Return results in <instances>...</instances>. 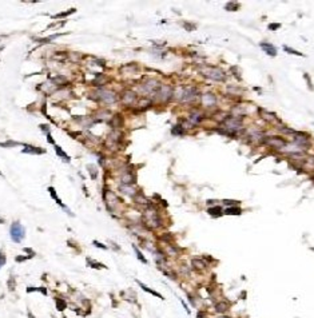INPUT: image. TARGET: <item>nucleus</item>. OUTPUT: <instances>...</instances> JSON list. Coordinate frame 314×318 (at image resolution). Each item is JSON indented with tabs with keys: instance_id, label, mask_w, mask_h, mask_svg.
<instances>
[{
	"instance_id": "f257e3e1",
	"label": "nucleus",
	"mask_w": 314,
	"mask_h": 318,
	"mask_svg": "<svg viewBox=\"0 0 314 318\" xmlns=\"http://www.w3.org/2000/svg\"><path fill=\"white\" fill-rule=\"evenodd\" d=\"M9 235H11V239L15 243H20L26 237L24 226L19 222H13L11 225V227H9Z\"/></svg>"
},
{
	"instance_id": "f03ea898",
	"label": "nucleus",
	"mask_w": 314,
	"mask_h": 318,
	"mask_svg": "<svg viewBox=\"0 0 314 318\" xmlns=\"http://www.w3.org/2000/svg\"><path fill=\"white\" fill-rule=\"evenodd\" d=\"M203 75L211 80H217V82H223L226 79V74L218 67H207L206 70H202Z\"/></svg>"
},
{
	"instance_id": "7ed1b4c3",
	"label": "nucleus",
	"mask_w": 314,
	"mask_h": 318,
	"mask_svg": "<svg viewBox=\"0 0 314 318\" xmlns=\"http://www.w3.org/2000/svg\"><path fill=\"white\" fill-rule=\"evenodd\" d=\"M146 219H147V225H148V226H151V227H154V229L160 227L162 219L159 218V215H158L157 210H154L153 207L147 209V211H146Z\"/></svg>"
},
{
	"instance_id": "20e7f679",
	"label": "nucleus",
	"mask_w": 314,
	"mask_h": 318,
	"mask_svg": "<svg viewBox=\"0 0 314 318\" xmlns=\"http://www.w3.org/2000/svg\"><path fill=\"white\" fill-rule=\"evenodd\" d=\"M222 123H223L225 128H227V130L233 131V133H235V131L239 130V128L242 127V120L238 119V118H235V116H227V118H225V119L222 120Z\"/></svg>"
},
{
	"instance_id": "39448f33",
	"label": "nucleus",
	"mask_w": 314,
	"mask_h": 318,
	"mask_svg": "<svg viewBox=\"0 0 314 318\" xmlns=\"http://www.w3.org/2000/svg\"><path fill=\"white\" fill-rule=\"evenodd\" d=\"M265 143L267 144V146L273 147V148H277V150H282V148L286 146V140L281 137H269L267 139L265 140Z\"/></svg>"
},
{
	"instance_id": "423d86ee",
	"label": "nucleus",
	"mask_w": 314,
	"mask_h": 318,
	"mask_svg": "<svg viewBox=\"0 0 314 318\" xmlns=\"http://www.w3.org/2000/svg\"><path fill=\"white\" fill-rule=\"evenodd\" d=\"M98 94H99L100 99H102L104 103H107V104L116 102V99H118L116 94L114 92V91H110V90H100V91H98Z\"/></svg>"
},
{
	"instance_id": "0eeeda50",
	"label": "nucleus",
	"mask_w": 314,
	"mask_h": 318,
	"mask_svg": "<svg viewBox=\"0 0 314 318\" xmlns=\"http://www.w3.org/2000/svg\"><path fill=\"white\" fill-rule=\"evenodd\" d=\"M197 95H198V90L195 88V87H190V88H186V90L182 91L181 99L185 100V102H190V100H192Z\"/></svg>"
},
{
	"instance_id": "6e6552de",
	"label": "nucleus",
	"mask_w": 314,
	"mask_h": 318,
	"mask_svg": "<svg viewBox=\"0 0 314 318\" xmlns=\"http://www.w3.org/2000/svg\"><path fill=\"white\" fill-rule=\"evenodd\" d=\"M259 46H261V48H262L266 54H267L269 56H275V55H277V48L271 44V43H267V42L263 43V42H262Z\"/></svg>"
},
{
	"instance_id": "1a4fd4ad",
	"label": "nucleus",
	"mask_w": 314,
	"mask_h": 318,
	"mask_svg": "<svg viewBox=\"0 0 314 318\" xmlns=\"http://www.w3.org/2000/svg\"><path fill=\"white\" fill-rule=\"evenodd\" d=\"M158 95H159V98H162L163 100H167L168 98L171 96V88L168 86H159V88H158Z\"/></svg>"
},
{
	"instance_id": "9d476101",
	"label": "nucleus",
	"mask_w": 314,
	"mask_h": 318,
	"mask_svg": "<svg viewBox=\"0 0 314 318\" xmlns=\"http://www.w3.org/2000/svg\"><path fill=\"white\" fill-rule=\"evenodd\" d=\"M135 182H136V177H135V174L133 171L131 172H127V174H124L122 177V183L126 185V186H130V185H134Z\"/></svg>"
},
{
	"instance_id": "9b49d317",
	"label": "nucleus",
	"mask_w": 314,
	"mask_h": 318,
	"mask_svg": "<svg viewBox=\"0 0 314 318\" xmlns=\"http://www.w3.org/2000/svg\"><path fill=\"white\" fill-rule=\"evenodd\" d=\"M215 102H217V99H215V96L212 95V94H206V95L202 96V103H203V106H206V107L214 106Z\"/></svg>"
},
{
	"instance_id": "f8f14e48",
	"label": "nucleus",
	"mask_w": 314,
	"mask_h": 318,
	"mask_svg": "<svg viewBox=\"0 0 314 318\" xmlns=\"http://www.w3.org/2000/svg\"><path fill=\"white\" fill-rule=\"evenodd\" d=\"M230 309V303L227 302V301H221V302H218L217 305H215V312L217 313H226L227 310Z\"/></svg>"
},
{
	"instance_id": "ddd939ff",
	"label": "nucleus",
	"mask_w": 314,
	"mask_h": 318,
	"mask_svg": "<svg viewBox=\"0 0 314 318\" xmlns=\"http://www.w3.org/2000/svg\"><path fill=\"white\" fill-rule=\"evenodd\" d=\"M135 99H136V95H135L134 92H131V91H127V92H124L123 95V102L124 104H133L135 102Z\"/></svg>"
},
{
	"instance_id": "4468645a",
	"label": "nucleus",
	"mask_w": 314,
	"mask_h": 318,
	"mask_svg": "<svg viewBox=\"0 0 314 318\" xmlns=\"http://www.w3.org/2000/svg\"><path fill=\"white\" fill-rule=\"evenodd\" d=\"M136 283H138V285H139V286L142 287V289L144 290V292H147V293L153 294L154 297H158V298H160V299H164V298H163V296H162V294H159V293H158V292H154L153 289H150V287H147L146 285H144V283H142L140 281H136Z\"/></svg>"
},
{
	"instance_id": "2eb2a0df",
	"label": "nucleus",
	"mask_w": 314,
	"mask_h": 318,
	"mask_svg": "<svg viewBox=\"0 0 314 318\" xmlns=\"http://www.w3.org/2000/svg\"><path fill=\"white\" fill-rule=\"evenodd\" d=\"M209 214H210L211 216H214V218H217V216H221L222 214H223V210H222V207L221 206H211L210 209H209Z\"/></svg>"
},
{
	"instance_id": "dca6fc26",
	"label": "nucleus",
	"mask_w": 314,
	"mask_h": 318,
	"mask_svg": "<svg viewBox=\"0 0 314 318\" xmlns=\"http://www.w3.org/2000/svg\"><path fill=\"white\" fill-rule=\"evenodd\" d=\"M191 265H192V267H195L197 270H205L206 267H207V266H206V263H205L203 261H201L199 258H194V259H192V261H191Z\"/></svg>"
},
{
	"instance_id": "f3484780",
	"label": "nucleus",
	"mask_w": 314,
	"mask_h": 318,
	"mask_svg": "<svg viewBox=\"0 0 314 318\" xmlns=\"http://www.w3.org/2000/svg\"><path fill=\"white\" fill-rule=\"evenodd\" d=\"M48 191H50V195H51V197H52V198L56 201V203H58L59 206H62L63 209H66V210L70 213V210H68V209H67L66 206H64V205L62 203V201H60V199L58 198V195H56V191H55V188H53V187H48ZM70 214H71V213H70Z\"/></svg>"
},
{
	"instance_id": "a211bd4d",
	"label": "nucleus",
	"mask_w": 314,
	"mask_h": 318,
	"mask_svg": "<svg viewBox=\"0 0 314 318\" xmlns=\"http://www.w3.org/2000/svg\"><path fill=\"white\" fill-rule=\"evenodd\" d=\"M23 153H29V154H44L46 150H40L39 147H33V146H26V148L23 150Z\"/></svg>"
},
{
	"instance_id": "6ab92c4d",
	"label": "nucleus",
	"mask_w": 314,
	"mask_h": 318,
	"mask_svg": "<svg viewBox=\"0 0 314 318\" xmlns=\"http://www.w3.org/2000/svg\"><path fill=\"white\" fill-rule=\"evenodd\" d=\"M133 249H134L135 254H136V257H138V259H139V261H140L142 263H144V265H147V263H148V261H147V259L143 257V254H142V251H140V250L138 249L135 245H133Z\"/></svg>"
},
{
	"instance_id": "aec40b11",
	"label": "nucleus",
	"mask_w": 314,
	"mask_h": 318,
	"mask_svg": "<svg viewBox=\"0 0 314 318\" xmlns=\"http://www.w3.org/2000/svg\"><path fill=\"white\" fill-rule=\"evenodd\" d=\"M55 151H56V154H58V157L63 158V161L68 163V162H70V157H68V155H67L66 153H64V151L62 150V148H60V147H58V146H55Z\"/></svg>"
},
{
	"instance_id": "412c9836",
	"label": "nucleus",
	"mask_w": 314,
	"mask_h": 318,
	"mask_svg": "<svg viewBox=\"0 0 314 318\" xmlns=\"http://www.w3.org/2000/svg\"><path fill=\"white\" fill-rule=\"evenodd\" d=\"M241 213H242V210L239 207H229L225 210V214H227V215H241Z\"/></svg>"
},
{
	"instance_id": "4be33fe9",
	"label": "nucleus",
	"mask_w": 314,
	"mask_h": 318,
	"mask_svg": "<svg viewBox=\"0 0 314 318\" xmlns=\"http://www.w3.org/2000/svg\"><path fill=\"white\" fill-rule=\"evenodd\" d=\"M239 7H241V4L237 2H229L226 4V9L227 11H237V9H239Z\"/></svg>"
},
{
	"instance_id": "5701e85b",
	"label": "nucleus",
	"mask_w": 314,
	"mask_h": 318,
	"mask_svg": "<svg viewBox=\"0 0 314 318\" xmlns=\"http://www.w3.org/2000/svg\"><path fill=\"white\" fill-rule=\"evenodd\" d=\"M67 307V303H66V301L64 299H56V309L59 310V312H63L64 309Z\"/></svg>"
},
{
	"instance_id": "b1692460",
	"label": "nucleus",
	"mask_w": 314,
	"mask_h": 318,
	"mask_svg": "<svg viewBox=\"0 0 314 318\" xmlns=\"http://www.w3.org/2000/svg\"><path fill=\"white\" fill-rule=\"evenodd\" d=\"M283 50H285L286 52L292 54V55H297V56H303V54H302V52H299V51H295V50H293L292 47H289V46H283Z\"/></svg>"
},
{
	"instance_id": "393cba45",
	"label": "nucleus",
	"mask_w": 314,
	"mask_h": 318,
	"mask_svg": "<svg viewBox=\"0 0 314 318\" xmlns=\"http://www.w3.org/2000/svg\"><path fill=\"white\" fill-rule=\"evenodd\" d=\"M120 190H122L123 194H127V195H130V197H134V195H135V191L133 190V188L128 187V186H122Z\"/></svg>"
},
{
	"instance_id": "a878e982",
	"label": "nucleus",
	"mask_w": 314,
	"mask_h": 318,
	"mask_svg": "<svg viewBox=\"0 0 314 318\" xmlns=\"http://www.w3.org/2000/svg\"><path fill=\"white\" fill-rule=\"evenodd\" d=\"M87 168H88V171H90L91 178H92V179H96V177H98V170H96V167H94L92 164H88V166H87Z\"/></svg>"
},
{
	"instance_id": "bb28decb",
	"label": "nucleus",
	"mask_w": 314,
	"mask_h": 318,
	"mask_svg": "<svg viewBox=\"0 0 314 318\" xmlns=\"http://www.w3.org/2000/svg\"><path fill=\"white\" fill-rule=\"evenodd\" d=\"M188 119H191L194 123H198L199 120H202V115H199L198 112H194V114H190V116H188Z\"/></svg>"
},
{
	"instance_id": "cd10ccee",
	"label": "nucleus",
	"mask_w": 314,
	"mask_h": 318,
	"mask_svg": "<svg viewBox=\"0 0 314 318\" xmlns=\"http://www.w3.org/2000/svg\"><path fill=\"white\" fill-rule=\"evenodd\" d=\"M303 78H305V80L308 82L309 90H310V91H313V90H314V87H313V84H312V79H310V75H309L308 72H306V74H303Z\"/></svg>"
},
{
	"instance_id": "c85d7f7f",
	"label": "nucleus",
	"mask_w": 314,
	"mask_h": 318,
	"mask_svg": "<svg viewBox=\"0 0 314 318\" xmlns=\"http://www.w3.org/2000/svg\"><path fill=\"white\" fill-rule=\"evenodd\" d=\"M267 28L270 29V31H275V29L281 28V24H279V23H270V24L267 26Z\"/></svg>"
},
{
	"instance_id": "c756f323",
	"label": "nucleus",
	"mask_w": 314,
	"mask_h": 318,
	"mask_svg": "<svg viewBox=\"0 0 314 318\" xmlns=\"http://www.w3.org/2000/svg\"><path fill=\"white\" fill-rule=\"evenodd\" d=\"M222 203L226 205V206H234V205H238V201H231V199H223L222 201Z\"/></svg>"
},
{
	"instance_id": "7c9ffc66",
	"label": "nucleus",
	"mask_w": 314,
	"mask_h": 318,
	"mask_svg": "<svg viewBox=\"0 0 314 318\" xmlns=\"http://www.w3.org/2000/svg\"><path fill=\"white\" fill-rule=\"evenodd\" d=\"M92 245H95L96 247H99V249H104V250H107V246H106V245H103V243H100V242H98V241H94V242H92Z\"/></svg>"
},
{
	"instance_id": "2f4dec72",
	"label": "nucleus",
	"mask_w": 314,
	"mask_h": 318,
	"mask_svg": "<svg viewBox=\"0 0 314 318\" xmlns=\"http://www.w3.org/2000/svg\"><path fill=\"white\" fill-rule=\"evenodd\" d=\"M179 128H173V134L174 135H177V134H179V135H183V130H182V126H178Z\"/></svg>"
},
{
	"instance_id": "473e14b6",
	"label": "nucleus",
	"mask_w": 314,
	"mask_h": 318,
	"mask_svg": "<svg viewBox=\"0 0 314 318\" xmlns=\"http://www.w3.org/2000/svg\"><path fill=\"white\" fill-rule=\"evenodd\" d=\"M4 263H5V255L3 254L2 251H0V267L4 266Z\"/></svg>"
},
{
	"instance_id": "72a5a7b5",
	"label": "nucleus",
	"mask_w": 314,
	"mask_h": 318,
	"mask_svg": "<svg viewBox=\"0 0 314 318\" xmlns=\"http://www.w3.org/2000/svg\"><path fill=\"white\" fill-rule=\"evenodd\" d=\"M91 267H95V269H103V267H106L102 263H96V262H92L91 263Z\"/></svg>"
},
{
	"instance_id": "f704fd0d",
	"label": "nucleus",
	"mask_w": 314,
	"mask_h": 318,
	"mask_svg": "<svg viewBox=\"0 0 314 318\" xmlns=\"http://www.w3.org/2000/svg\"><path fill=\"white\" fill-rule=\"evenodd\" d=\"M8 286H9V289H11V290H13V289H15V279H13V278H11V279H9V282H8Z\"/></svg>"
},
{
	"instance_id": "c9c22d12",
	"label": "nucleus",
	"mask_w": 314,
	"mask_h": 318,
	"mask_svg": "<svg viewBox=\"0 0 314 318\" xmlns=\"http://www.w3.org/2000/svg\"><path fill=\"white\" fill-rule=\"evenodd\" d=\"M47 137H48V139H47V140H48L50 143H53V139H52V137H51V135L48 134V135H47Z\"/></svg>"
},
{
	"instance_id": "e433bc0d",
	"label": "nucleus",
	"mask_w": 314,
	"mask_h": 318,
	"mask_svg": "<svg viewBox=\"0 0 314 318\" xmlns=\"http://www.w3.org/2000/svg\"><path fill=\"white\" fill-rule=\"evenodd\" d=\"M198 318H205V313H198Z\"/></svg>"
},
{
	"instance_id": "4c0bfd02",
	"label": "nucleus",
	"mask_w": 314,
	"mask_h": 318,
	"mask_svg": "<svg viewBox=\"0 0 314 318\" xmlns=\"http://www.w3.org/2000/svg\"><path fill=\"white\" fill-rule=\"evenodd\" d=\"M28 318H35V317H33L32 313H28Z\"/></svg>"
},
{
	"instance_id": "58836bf2",
	"label": "nucleus",
	"mask_w": 314,
	"mask_h": 318,
	"mask_svg": "<svg viewBox=\"0 0 314 318\" xmlns=\"http://www.w3.org/2000/svg\"><path fill=\"white\" fill-rule=\"evenodd\" d=\"M219 318H230V317H227V316H222V317H219Z\"/></svg>"
}]
</instances>
